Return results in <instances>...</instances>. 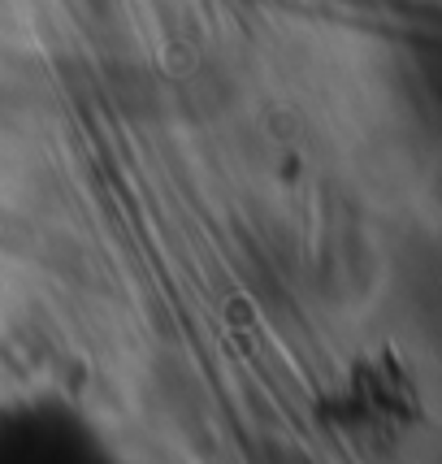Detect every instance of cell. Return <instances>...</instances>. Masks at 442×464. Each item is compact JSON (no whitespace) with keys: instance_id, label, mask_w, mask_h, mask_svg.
Listing matches in <instances>:
<instances>
[{"instance_id":"cell-1","label":"cell","mask_w":442,"mask_h":464,"mask_svg":"<svg viewBox=\"0 0 442 464\" xmlns=\"http://www.w3.org/2000/svg\"><path fill=\"white\" fill-rule=\"evenodd\" d=\"M152 391L161 400L169 425L187 434V439H204L213 430V404H208V391H204V378H196V369L187 361H161L157 373H152Z\"/></svg>"}]
</instances>
